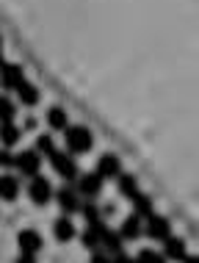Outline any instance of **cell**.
I'll use <instances>...</instances> for the list:
<instances>
[{
    "label": "cell",
    "mask_w": 199,
    "mask_h": 263,
    "mask_svg": "<svg viewBox=\"0 0 199 263\" xmlns=\"http://www.w3.org/2000/svg\"><path fill=\"white\" fill-rule=\"evenodd\" d=\"M163 258L166 260H174V263H183L188 258V247H186V241L183 238H177V236H169L166 241H163Z\"/></svg>",
    "instance_id": "cell-10"
},
{
    "label": "cell",
    "mask_w": 199,
    "mask_h": 263,
    "mask_svg": "<svg viewBox=\"0 0 199 263\" xmlns=\"http://www.w3.org/2000/svg\"><path fill=\"white\" fill-rule=\"evenodd\" d=\"M0 186H3V200L6 202H14L19 197V180H17V177L6 175L3 180H0Z\"/></svg>",
    "instance_id": "cell-20"
},
{
    "label": "cell",
    "mask_w": 199,
    "mask_h": 263,
    "mask_svg": "<svg viewBox=\"0 0 199 263\" xmlns=\"http://www.w3.org/2000/svg\"><path fill=\"white\" fill-rule=\"evenodd\" d=\"M17 97H19V103H23V105H36L39 103V89L33 86V83L23 81L17 86Z\"/></svg>",
    "instance_id": "cell-18"
},
{
    "label": "cell",
    "mask_w": 199,
    "mask_h": 263,
    "mask_svg": "<svg viewBox=\"0 0 199 263\" xmlns=\"http://www.w3.org/2000/svg\"><path fill=\"white\" fill-rule=\"evenodd\" d=\"M50 166L55 169V175H58V177H64V180H69V183L81 177V175H77V163L72 161V155L61 153V150L50 155Z\"/></svg>",
    "instance_id": "cell-3"
},
{
    "label": "cell",
    "mask_w": 199,
    "mask_h": 263,
    "mask_svg": "<svg viewBox=\"0 0 199 263\" xmlns=\"http://www.w3.org/2000/svg\"><path fill=\"white\" fill-rule=\"evenodd\" d=\"M103 250L108 252V255H122L125 252V238H122V233L119 230H105V236H103Z\"/></svg>",
    "instance_id": "cell-16"
},
{
    "label": "cell",
    "mask_w": 199,
    "mask_h": 263,
    "mask_svg": "<svg viewBox=\"0 0 199 263\" xmlns=\"http://www.w3.org/2000/svg\"><path fill=\"white\" fill-rule=\"evenodd\" d=\"M64 144L72 155H86L91 147H94V136L86 125H69L64 130Z\"/></svg>",
    "instance_id": "cell-1"
},
{
    "label": "cell",
    "mask_w": 199,
    "mask_h": 263,
    "mask_svg": "<svg viewBox=\"0 0 199 263\" xmlns=\"http://www.w3.org/2000/svg\"><path fill=\"white\" fill-rule=\"evenodd\" d=\"M113 263H136V258H130L127 252H122V255H116V258H113Z\"/></svg>",
    "instance_id": "cell-28"
},
{
    "label": "cell",
    "mask_w": 199,
    "mask_h": 263,
    "mask_svg": "<svg viewBox=\"0 0 199 263\" xmlns=\"http://www.w3.org/2000/svg\"><path fill=\"white\" fill-rule=\"evenodd\" d=\"M25 81V75H23V67L19 64H11V61H6L3 64V86L6 89H14L17 91V86Z\"/></svg>",
    "instance_id": "cell-15"
},
{
    "label": "cell",
    "mask_w": 199,
    "mask_h": 263,
    "mask_svg": "<svg viewBox=\"0 0 199 263\" xmlns=\"http://www.w3.org/2000/svg\"><path fill=\"white\" fill-rule=\"evenodd\" d=\"M116 191H119V197H125V200H136V197L141 194L138 191V180H136V175H119L116 177Z\"/></svg>",
    "instance_id": "cell-12"
},
{
    "label": "cell",
    "mask_w": 199,
    "mask_h": 263,
    "mask_svg": "<svg viewBox=\"0 0 199 263\" xmlns=\"http://www.w3.org/2000/svg\"><path fill=\"white\" fill-rule=\"evenodd\" d=\"M47 125L53 127V130H67V127H69V117H67V111L58 108V105H53V108L47 111Z\"/></svg>",
    "instance_id": "cell-17"
},
{
    "label": "cell",
    "mask_w": 199,
    "mask_h": 263,
    "mask_svg": "<svg viewBox=\"0 0 199 263\" xmlns=\"http://www.w3.org/2000/svg\"><path fill=\"white\" fill-rule=\"evenodd\" d=\"M55 202H58V208L67 213V216H72V213H81L83 211V200H81V191L75 186H61L55 191Z\"/></svg>",
    "instance_id": "cell-2"
},
{
    "label": "cell",
    "mask_w": 199,
    "mask_h": 263,
    "mask_svg": "<svg viewBox=\"0 0 199 263\" xmlns=\"http://www.w3.org/2000/svg\"><path fill=\"white\" fill-rule=\"evenodd\" d=\"M105 230H108V224H105V222L86 224V227H83V233H81V244L86 247V250H91V252L103 250V236H105Z\"/></svg>",
    "instance_id": "cell-6"
},
{
    "label": "cell",
    "mask_w": 199,
    "mask_h": 263,
    "mask_svg": "<svg viewBox=\"0 0 199 263\" xmlns=\"http://www.w3.org/2000/svg\"><path fill=\"white\" fill-rule=\"evenodd\" d=\"M81 216L86 219V224H97V222H103V211H99V205H97L94 200H86V202H83Z\"/></svg>",
    "instance_id": "cell-21"
},
{
    "label": "cell",
    "mask_w": 199,
    "mask_h": 263,
    "mask_svg": "<svg viewBox=\"0 0 199 263\" xmlns=\"http://www.w3.org/2000/svg\"><path fill=\"white\" fill-rule=\"evenodd\" d=\"M133 213H136L138 219H149V216H155L152 200H149L147 194H138L136 200H133Z\"/></svg>",
    "instance_id": "cell-19"
},
{
    "label": "cell",
    "mask_w": 199,
    "mask_h": 263,
    "mask_svg": "<svg viewBox=\"0 0 199 263\" xmlns=\"http://www.w3.org/2000/svg\"><path fill=\"white\" fill-rule=\"evenodd\" d=\"M144 219H138L136 213L133 216H127V219H122V224H119V233H122V238L125 241H138L141 238V233H144Z\"/></svg>",
    "instance_id": "cell-14"
},
{
    "label": "cell",
    "mask_w": 199,
    "mask_h": 263,
    "mask_svg": "<svg viewBox=\"0 0 199 263\" xmlns=\"http://www.w3.org/2000/svg\"><path fill=\"white\" fill-rule=\"evenodd\" d=\"M75 189L81 191V197H86V200H94V197L103 191V177L97 172H89V175H81L75 180Z\"/></svg>",
    "instance_id": "cell-9"
},
{
    "label": "cell",
    "mask_w": 199,
    "mask_h": 263,
    "mask_svg": "<svg viewBox=\"0 0 199 263\" xmlns=\"http://www.w3.org/2000/svg\"><path fill=\"white\" fill-rule=\"evenodd\" d=\"M33 150L42 153V155H47V158H50L53 153H58V147H55L53 136H47V133H45V136H39V139H36V147H33Z\"/></svg>",
    "instance_id": "cell-23"
},
{
    "label": "cell",
    "mask_w": 199,
    "mask_h": 263,
    "mask_svg": "<svg viewBox=\"0 0 199 263\" xmlns=\"http://www.w3.org/2000/svg\"><path fill=\"white\" fill-rule=\"evenodd\" d=\"M94 172L103 177V180H116V177L122 175V161H119V155H113V153H103L97 158Z\"/></svg>",
    "instance_id": "cell-5"
},
{
    "label": "cell",
    "mask_w": 199,
    "mask_h": 263,
    "mask_svg": "<svg viewBox=\"0 0 199 263\" xmlns=\"http://www.w3.org/2000/svg\"><path fill=\"white\" fill-rule=\"evenodd\" d=\"M183 263H199V258H196V255H188V258L183 260Z\"/></svg>",
    "instance_id": "cell-30"
},
{
    "label": "cell",
    "mask_w": 199,
    "mask_h": 263,
    "mask_svg": "<svg viewBox=\"0 0 199 263\" xmlns=\"http://www.w3.org/2000/svg\"><path fill=\"white\" fill-rule=\"evenodd\" d=\"M28 197H31L36 205H47L50 200H55V191H53V183L47 180V177H33L31 183H28Z\"/></svg>",
    "instance_id": "cell-4"
},
{
    "label": "cell",
    "mask_w": 199,
    "mask_h": 263,
    "mask_svg": "<svg viewBox=\"0 0 199 263\" xmlns=\"http://www.w3.org/2000/svg\"><path fill=\"white\" fill-rule=\"evenodd\" d=\"M136 263H166V258H163V252H158V250H141Z\"/></svg>",
    "instance_id": "cell-24"
},
{
    "label": "cell",
    "mask_w": 199,
    "mask_h": 263,
    "mask_svg": "<svg viewBox=\"0 0 199 263\" xmlns=\"http://www.w3.org/2000/svg\"><path fill=\"white\" fill-rule=\"evenodd\" d=\"M91 263H113V255H108L105 250H97L91 252Z\"/></svg>",
    "instance_id": "cell-26"
},
{
    "label": "cell",
    "mask_w": 199,
    "mask_h": 263,
    "mask_svg": "<svg viewBox=\"0 0 199 263\" xmlns=\"http://www.w3.org/2000/svg\"><path fill=\"white\" fill-rule=\"evenodd\" d=\"M42 158L45 155L42 153H36V150H25V153H19L17 155V169L23 172L25 177H39V169H42Z\"/></svg>",
    "instance_id": "cell-7"
},
{
    "label": "cell",
    "mask_w": 199,
    "mask_h": 263,
    "mask_svg": "<svg viewBox=\"0 0 199 263\" xmlns=\"http://www.w3.org/2000/svg\"><path fill=\"white\" fill-rule=\"evenodd\" d=\"M144 233H147V238H152V241H166L172 236V224H169L166 216H158V213H155V216L147 219Z\"/></svg>",
    "instance_id": "cell-8"
},
{
    "label": "cell",
    "mask_w": 199,
    "mask_h": 263,
    "mask_svg": "<svg viewBox=\"0 0 199 263\" xmlns=\"http://www.w3.org/2000/svg\"><path fill=\"white\" fill-rule=\"evenodd\" d=\"M17 247H19V252L23 255H36L42 250V236L36 230H19V236H17Z\"/></svg>",
    "instance_id": "cell-11"
},
{
    "label": "cell",
    "mask_w": 199,
    "mask_h": 263,
    "mask_svg": "<svg viewBox=\"0 0 199 263\" xmlns=\"http://www.w3.org/2000/svg\"><path fill=\"white\" fill-rule=\"evenodd\" d=\"M14 114H17V108H14L11 97H3V125H11L14 122Z\"/></svg>",
    "instance_id": "cell-25"
},
{
    "label": "cell",
    "mask_w": 199,
    "mask_h": 263,
    "mask_svg": "<svg viewBox=\"0 0 199 263\" xmlns=\"http://www.w3.org/2000/svg\"><path fill=\"white\" fill-rule=\"evenodd\" d=\"M19 141V127L17 125H3V150H11L14 144Z\"/></svg>",
    "instance_id": "cell-22"
},
{
    "label": "cell",
    "mask_w": 199,
    "mask_h": 263,
    "mask_svg": "<svg viewBox=\"0 0 199 263\" xmlns=\"http://www.w3.org/2000/svg\"><path fill=\"white\" fill-rule=\"evenodd\" d=\"M0 161H3V166L9 169V166H17V158L9 153V150H3V155H0Z\"/></svg>",
    "instance_id": "cell-27"
},
{
    "label": "cell",
    "mask_w": 199,
    "mask_h": 263,
    "mask_svg": "<svg viewBox=\"0 0 199 263\" xmlns=\"http://www.w3.org/2000/svg\"><path fill=\"white\" fill-rule=\"evenodd\" d=\"M14 263H36V255H19Z\"/></svg>",
    "instance_id": "cell-29"
},
{
    "label": "cell",
    "mask_w": 199,
    "mask_h": 263,
    "mask_svg": "<svg viewBox=\"0 0 199 263\" xmlns=\"http://www.w3.org/2000/svg\"><path fill=\"white\" fill-rule=\"evenodd\" d=\"M53 236H55V241L67 244V241H72L77 236V227L72 224V219H69V216H61V219H55V222H53Z\"/></svg>",
    "instance_id": "cell-13"
}]
</instances>
